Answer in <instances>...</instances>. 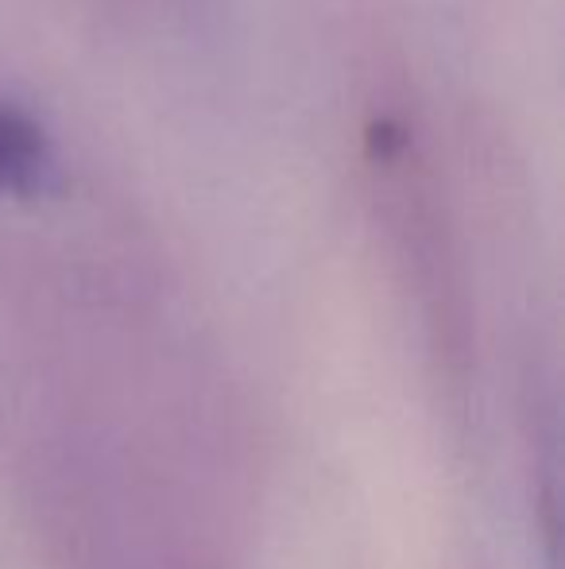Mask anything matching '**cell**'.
<instances>
[{"instance_id":"obj_1","label":"cell","mask_w":565,"mask_h":569,"mask_svg":"<svg viewBox=\"0 0 565 569\" xmlns=\"http://www.w3.org/2000/svg\"><path fill=\"white\" fill-rule=\"evenodd\" d=\"M54 182V151L28 109L0 101V194H43Z\"/></svg>"}]
</instances>
